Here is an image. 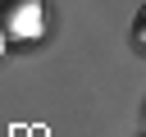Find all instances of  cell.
<instances>
[{
	"mask_svg": "<svg viewBox=\"0 0 146 137\" xmlns=\"http://www.w3.org/2000/svg\"><path fill=\"white\" fill-rule=\"evenodd\" d=\"M36 5H41V0H0V18H5V23H18V18H27Z\"/></svg>",
	"mask_w": 146,
	"mask_h": 137,
	"instance_id": "6da1fadb",
	"label": "cell"
},
{
	"mask_svg": "<svg viewBox=\"0 0 146 137\" xmlns=\"http://www.w3.org/2000/svg\"><path fill=\"white\" fill-rule=\"evenodd\" d=\"M128 41H132V50L137 55H146V5L132 14V27H128Z\"/></svg>",
	"mask_w": 146,
	"mask_h": 137,
	"instance_id": "7a4b0ae2",
	"label": "cell"
},
{
	"mask_svg": "<svg viewBox=\"0 0 146 137\" xmlns=\"http://www.w3.org/2000/svg\"><path fill=\"white\" fill-rule=\"evenodd\" d=\"M0 55H5V37H0Z\"/></svg>",
	"mask_w": 146,
	"mask_h": 137,
	"instance_id": "3957f363",
	"label": "cell"
}]
</instances>
